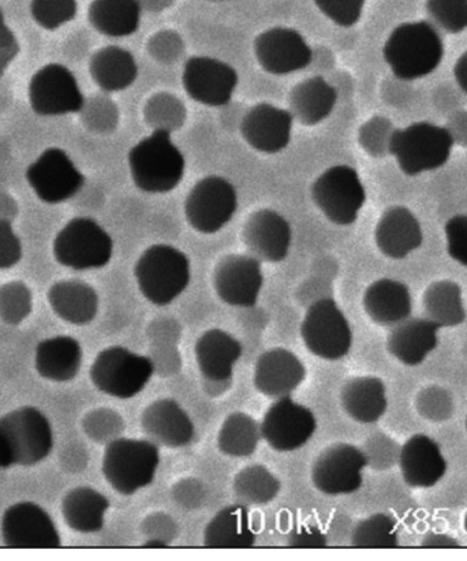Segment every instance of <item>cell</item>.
<instances>
[{
  "label": "cell",
  "instance_id": "cell-1",
  "mask_svg": "<svg viewBox=\"0 0 467 561\" xmlns=\"http://www.w3.org/2000/svg\"><path fill=\"white\" fill-rule=\"evenodd\" d=\"M54 448L53 426L41 410L25 405L0 419V469L31 468Z\"/></svg>",
  "mask_w": 467,
  "mask_h": 561
},
{
  "label": "cell",
  "instance_id": "cell-2",
  "mask_svg": "<svg viewBox=\"0 0 467 561\" xmlns=\"http://www.w3.org/2000/svg\"><path fill=\"white\" fill-rule=\"evenodd\" d=\"M383 55L398 79L413 81L430 76L438 68L444 44L430 22H406L389 35Z\"/></svg>",
  "mask_w": 467,
  "mask_h": 561
},
{
  "label": "cell",
  "instance_id": "cell-3",
  "mask_svg": "<svg viewBox=\"0 0 467 561\" xmlns=\"http://www.w3.org/2000/svg\"><path fill=\"white\" fill-rule=\"evenodd\" d=\"M129 165L133 182L147 193L174 191L185 174V158L167 129L155 130L133 147Z\"/></svg>",
  "mask_w": 467,
  "mask_h": 561
},
{
  "label": "cell",
  "instance_id": "cell-4",
  "mask_svg": "<svg viewBox=\"0 0 467 561\" xmlns=\"http://www.w3.org/2000/svg\"><path fill=\"white\" fill-rule=\"evenodd\" d=\"M453 147L454 137L446 127L417 122L394 131L389 154L397 159L403 174L417 176L446 164Z\"/></svg>",
  "mask_w": 467,
  "mask_h": 561
},
{
  "label": "cell",
  "instance_id": "cell-5",
  "mask_svg": "<svg viewBox=\"0 0 467 561\" xmlns=\"http://www.w3.org/2000/svg\"><path fill=\"white\" fill-rule=\"evenodd\" d=\"M144 297L158 307L174 301L191 283V263L185 253L170 244H153L143 253L135 268Z\"/></svg>",
  "mask_w": 467,
  "mask_h": 561
},
{
  "label": "cell",
  "instance_id": "cell-6",
  "mask_svg": "<svg viewBox=\"0 0 467 561\" xmlns=\"http://www.w3.org/2000/svg\"><path fill=\"white\" fill-rule=\"evenodd\" d=\"M159 462L153 442L118 437L105 448L103 474L116 492L130 496L153 481Z\"/></svg>",
  "mask_w": 467,
  "mask_h": 561
},
{
  "label": "cell",
  "instance_id": "cell-7",
  "mask_svg": "<svg viewBox=\"0 0 467 561\" xmlns=\"http://www.w3.org/2000/svg\"><path fill=\"white\" fill-rule=\"evenodd\" d=\"M153 375L152 360L125 347L103 350L94 359L91 379L105 396L130 399L148 386Z\"/></svg>",
  "mask_w": 467,
  "mask_h": 561
},
{
  "label": "cell",
  "instance_id": "cell-8",
  "mask_svg": "<svg viewBox=\"0 0 467 561\" xmlns=\"http://www.w3.org/2000/svg\"><path fill=\"white\" fill-rule=\"evenodd\" d=\"M113 238L98 221L89 218L70 220L54 242L58 263L76 271L103 268L113 257Z\"/></svg>",
  "mask_w": 467,
  "mask_h": 561
},
{
  "label": "cell",
  "instance_id": "cell-9",
  "mask_svg": "<svg viewBox=\"0 0 467 561\" xmlns=\"http://www.w3.org/2000/svg\"><path fill=\"white\" fill-rule=\"evenodd\" d=\"M311 197L328 220L349 226L357 220L366 192L357 171L349 165H335L317 178Z\"/></svg>",
  "mask_w": 467,
  "mask_h": 561
},
{
  "label": "cell",
  "instance_id": "cell-10",
  "mask_svg": "<svg viewBox=\"0 0 467 561\" xmlns=\"http://www.w3.org/2000/svg\"><path fill=\"white\" fill-rule=\"evenodd\" d=\"M301 332L309 352L322 359H341L352 348L353 335L349 321L331 298L310 305Z\"/></svg>",
  "mask_w": 467,
  "mask_h": 561
},
{
  "label": "cell",
  "instance_id": "cell-11",
  "mask_svg": "<svg viewBox=\"0 0 467 561\" xmlns=\"http://www.w3.org/2000/svg\"><path fill=\"white\" fill-rule=\"evenodd\" d=\"M238 207L236 187L225 178L207 176L187 194V224L203 234H215L229 224Z\"/></svg>",
  "mask_w": 467,
  "mask_h": 561
},
{
  "label": "cell",
  "instance_id": "cell-12",
  "mask_svg": "<svg viewBox=\"0 0 467 561\" xmlns=\"http://www.w3.org/2000/svg\"><path fill=\"white\" fill-rule=\"evenodd\" d=\"M4 546L11 549H57L62 547L52 516L41 505L21 502L5 510L2 519Z\"/></svg>",
  "mask_w": 467,
  "mask_h": 561
},
{
  "label": "cell",
  "instance_id": "cell-13",
  "mask_svg": "<svg viewBox=\"0 0 467 561\" xmlns=\"http://www.w3.org/2000/svg\"><path fill=\"white\" fill-rule=\"evenodd\" d=\"M33 111L43 116L80 113L86 104L76 77L66 66H44L30 82Z\"/></svg>",
  "mask_w": 467,
  "mask_h": 561
},
{
  "label": "cell",
  "instance_id": "cell-14",
  "mask_svg": "<svg viewBox=\"0 0 467 561\" xmlns=\"http://www.w3.org/2000/svg\"><path fill=\"white\" fill-rule=\"evenodd\" d=\"M33 192L44 203L68 202L81 191L86 178L78 171L73 160L59 148H49L30 165L26 172Z\"/></svg>",
  "mask_w": 467,
  "mask_h": 561
},
{
  "label": "cell",
  "instance_id": "cell-15",
  "mask_svg": "<svg viewBox=\"0 0 467 561\" xmlns=\"http://www.w3.org/2000/svg\"><path fill=\"white\" fill-rule=\"evenodd\" d=\"M368 459L360 448L335 444L319 455L311 471V480L320 492L338 496L357 492L363 485V471Z\"/></svg>",
  "mask_w": 467,
  "mask_h": 561
},
{
  "label": "cell",
  "instance_id": "cell-16",
  "mask_svg": "<svg viewBox=\"0 0 467 561\" xmlns=\"http://www.w3.org/2000/svg\"><path fill=\"white\" fill-rule=\"evenodd\" d=\"M261 436L276 451H296L307 444L316 431L314 413L291 397L277 399L261 422Z\"/></svg>",
  "mask_w": 467,
  "mask_h": 561
},
{
  "label": "cell",
  "instance_id": "cell-17",
  "mask_svg": "<svg viewBox=\"0 0 467 561\" xmlns=\"http://www.w3.org/2000/svg\"><path fill=\"white\" fill-rule=\"evenodd\" d=\"M182 80L189 96L209 107H224L229 104L238 85L236 69L209 57L189 59Z\"/></svg>",
  "mask_w": 467,
  "mask_h": 561
},
{
  "label": "cell",
  "instance_id": "cell-18",
  "mask_svg": "<svg viewBox=\"0 0 467 561\" xmlns=\"http://www.w3.org/2000/svg\"><path fill=\"white\" fill-rule=\"evenodd\" d=\"M255 59L266 73L286 76L303 70L314 59L307 41L292 27H271L254 41Z\"/></svg>",
  "mask_w": 467,
  "mask_h": 561
},
{
  "label": "cell",
  "instance_id": "cell-19",
  "mask_svg": "<svg viewBox=\"0 0 467 561\" xmlns=\"http://www.w3.org/2000/svg\"><path fill=\"white\" fill-rule=\"evenodd\" d=\"M264 276L253 255L230 254L219 261L214 274L215 290L231 307L252 308L258 302Z\"/></svg>",
  "mask_w": 467,
  "mask_h": 561
},
{
  "label": "cell",
  "instance_id": "cell-20",
  "mask_svg": "<svg viewBox=\"0 0 467 561\" xmlns=\"http://www.w3.org/2000/svg\"><path fill=\"white\" fill-rule=\"evenodd\" d=\"M292 226L272 209H260L249 216L242 241L253 257L266 263H281L292 244Z\"/></svg>",
  "mask_w": 467,
  "mask_h": 561
},
{
  "label": "cell",
  "instance_id": "cell-21",
  "mask_svg": "<svg viewBox=\"0 0 467 561\" xmlns=\"http://www.w3.org/2000/svg\"><path fill=\"white\" fill-rule=\"evenodd\" d=\"M293 121L291 111L260 103L244 115L241 124L242 137L255 151L280 153L292 141Z\"/></svg>",
  "mask_w": 467,
  "mask_h": 561
},
{
  "label": "cell",
  "instance_id": "cell-22",
  "mask_svg": "<svg viewBox=\"0 0 467 561\" xmlns=\"http://www.w3.org/2000/svg\"><path fill=\"white\" fill-rule=\"evenodd\" d=\"M307 375L301 359L285 348H272L258 359L254 386L270 398L291 397Z\"/></svg>",
  "mask_w": 467,
  "mask_h": 561
},
{
  "label": "cell",
  "instance_id": "cell-23",
  "mask_svg": "<svg viewBox=\"0 0 467 561\" xmlns=\"http://www.w3.org/2000/svg\"><path fill=\"white\" fill-rule=\"evenodd\" d=\"M398 462L406 483L417 489L435 486L447 471L441 448L425 435L410 437L400 448Z\"/></svg>",
  "mask_w": 467,
  "mask_h": 561
},
{
  "label": "cell",
  "instance_id": "cell-24",
  "mask_svg": "<svg viewBox=\"0 0 467 561\" xmlns=\"http://www.w3.org/2000/svg\"><path fill=\"white\" fill-rule=\"evenodd\" d=\"M143 432L155 444L170 448L187 446L194 437V426L186 411L171 399H161L144 410Z\"/></svg>",
  "mask_w": 467,
  "mask_h": 561
},
{
  "label": "cell",
  "instance_id": "cell-25",
  "mask_svg": "<svg viewBox=\"0 0 467 561\" xmlns=\"http://www.w3.org/2000/svg\"><path fill=\"white\" fill-rule=\"evenodd\" d=\"M375 238L380 252L394 260L408 257L424 241L419 219L405 207H391L383 214Z\"/></svg>",
  "mask_w": 467,
  "mask_h": 561
},
{
  "label": "cell",
  "instance_id": "cell-26",
  "mask_svg": "<svg viewBox=\"0 0 467 561\" xmlns=\"http://www.w3.org/2000/svg\"><path fill=\"white\" fill-rule=\"evenodd\" d=\"M437 330L431 320L406 319L389 332L388 352L405 365H420L437 347Z\"/></svg>",
  "mask_w": 467,
  "mask_h": 561
},
{
  "label": "cell",
  "instance_id": "cell-27",
  "mask_svg": "<svg viewBox=\"0 0 467 561\" xmlns=\"http://www.w3.org/2000/svg\"><path fill=\"white\" fill-rule=\"evenodd\" d=\"M241 355V344L221 330L205 332L196 344L198 369L205 379L213 382H229Z\"/></svg>",
  "mask_w": 467,
  "mask_h": 561
},
{
  "label": "cell",
  "instance_id": "cell-28",
  "mask_svg": "<svg viewBox=\"0 0 467 561\" xmlns=\"http://www.w3.org/2000/svg\"><path fill=\"white\" fill-rule=\"evenodd\" d=\"M364 308L369 319L380 327L392 328L410 318L411 296L402 282L381 279L368 287Z\"/></svg>",
  "mask_w": 467,
  "mask_h": 561
},
{
  "label": "cell",
  "instance_id": "cell-29",
  "mask_svg": "<svg viewBox=\"0 0 467 561\" xmlns=\"http://www.w3.org/2000/svg\"><path fill=\"white\" fill-rule=\"evenodd\" d=\"M82 365V347L71 336L49 337L36 348V370L44 379L68 382Z\"/></svg>",
  "mask_w": 467,
  "mask_h": 561
},
{
  "label": "cell",
  "instance_id": "cell-30",
  "mask_svg": "<svg viewBox=\"0 0 467 561\" xmlns=\"http://www.w3.org/2000/svg\"><path fill=\"white\" fill-rule=\"evenodd\" d=\"M48 302L60 319L75 325H86L96 318L98 293L81 280L58 282L49 288Z\"/></svg>",
  "mask_w": 467,
  "mask_h": 561
},
{
  "label": "cell",
  "instance_id": "cell-31",
  "mask_svg": "<svg viewBox=\"0 0 467 561\" xmlns=\"http://www.w3.org/2000/svg\"><path fill=\"white\" fill-rule=\"evenodd\" d=\"M337 100V89L321 77L299 82L288 96L293 118L304 126H315L326 121L335 108Z\"/></svg>",
  "mask_w": 467,
  "mask_h": 561
},
{
  "label": "cell",
  "instance_id": "cell-32",
  "mask_svg": "<svg viewBox=\"0 0 467 561\" xmlns=\"http://www.w3.org/2000/svg\"><path fill=\"white\" fill-rule=\"evenodd\" d=\"M341 401L353 420L361 424H375L387 410L385 382L376 377H357L343 387Z\"/></svg>",
  "mask_w": 467,
  "mask_h": 561
},
{
  "label": "cell",
  "instance_id": "cell-33",
  "mask_svg": "<svg viewBox=\"0 0 467 561\" xmlns=\"http://www.w3.org/2000/svg\"><path fill=\"white\" fill-rule=\"evenodd\" d=\"M89 70L104 92H121L135 83L138 69L135 57L125 48L109 46L94 53Z\"/></svg>",
  "mask_w": 467,
  "mask_h": 561
},
{
  "label": "cell",
  "instance_id": "cell-34",
  "mask_svg": "<svg viewBox=\"0 0 467 561\" xmlns=\"http://www.w3.org/2000/svg\"><path fill=\"white\" fill-rule=\"evenodd\" d=\"M255 535L249 511L243 505L221 510L205 530V547L214 549L252 548Z\"/></svg>",
  "mask_w": 467,
  "mask_h": 561
},
{
  "label": "cell",
  "instance_id": "cell-35",
  "mask_svg": "<svg viewBox=\"0 0 467 561\" xmlns=\"http://www.w3.org/2000/svg\"><path fill=\"white\" fill-rule=\"evenodd\" d=\"M89 22L109 37H127L138 31L141 21L140 0H93Z\"/></svg>",
  "mask_w": 467,
  "mask_h": 561
},
{
  "label": "cell",
  "instance_id": "cell-36",
  "mask_svg": "<svg viewBox=\"0 0 467 561\" xmlns=\"http://www.w3.org/2000/svg\"><path fill=\"white\" fill-rule=\"evenodd\" d=\"M109 500L92 488H76L66 494L62 514L71 530L91 535L103 529Z\"/></svg>",
  "mask_w": 467,
  "mask_h": 561
},
{
  "label": "cell",
  "instance_id": "cell-37",
  "mask_svg": "<svg viewBox=\"0 0 467 561\" xmlns=\"http://www.w3.org/2000/svg\"><path fill=\"white\" fill-rule=\"evenodd\" d=\"M422 305L426 319L438 328L457 327L466 319L463 290L453 280L432 283L422 297Z\"/></svg>",
  "mask_w": 467,
  "mask_h": 561
},
{
  "label": "cell",
  "instance_id": "cell-38",
  "mask_svg": "<svg viewBox=\"0 0 467 561\" xmlns=\"http://www.w3.org/2000/svg\"><path fill=\"white\" fill-rule=\"evenodd\" d=\"M261 426L252 416L236 413L227 416L219 432L220 451L229 457L243 458L258 449Z\"/></svg>",
  "mask_w": 467,
  "mask_h": 561
},
{
  "label": "cell",
  "instance_id": "cell-39",
  "mask_svg": "<svg viewBox=\"0 0 467 561\" xmlns=\"http://www.w3.org/2000/svg\"><path fill=\"white\" fill-rule=\"evenodd\" d=\"M281 482L263 466L243 469L234 481V491L248 504H269L280 493Z\"/></svg>",
  "mask_w": 467,
  "mask_h": 561
},
{
  "label": "cell",
  "instance_id": "cell-40",
  "mask_svg": "<svg viewBox=\"0 0 467 561\" xmlns=\"http://www.w3.org/2000/svg\"><path fill=\"white\" fill-rule=\"evenodd\" d=\"M352 542L354 548L363 549L397 548V522L387 514L371 516L355 527Z\"/></svg>",
  "mask_w": 467,
  "mask_h": 561
},
{
  "label": "cell",
  "instance_id": "cell-41",
  "mask_svg": "<svg viewBox=\"0 0 467 561\" xmlns=\"http://www.w3.org/2000/svg\"><path fill=\"white\" fill-rule=\"evenodd\" d=\"M32 308V291L25 283L10 282L0 287V320L5 324H21L30 318Z\"/></svg>",
  "mask_w": 467,
  "mask_h": 561
},
{
  "label": "cell",
  "instance_id": "cell-42",
  "mask_svg": "<svg viewBox=\"0 0 467 561\" xmlns=\"http://www.w3.org/2000/svg\"><path fill=\"white\" fill-rule=\"evenodd\" d=\"M77 0H32L31 13L33 20L47 31L73 21L77 15Z\"/></svg>",
  "mask_w": 467,
  "mask_h": 561
},
{
  "label": "cell",
  "instance_id": "cell-43",
  "mask_svg": "<svg viewBox=\"0 0 467 561\" xmlns=\"http://www.w3.org/2000/svg\"><path fill=\"white\" fill-rule=\"evenodd\" d=\"M426 11L438 26L453 35L467 30V0H426Z\"/></svg>",
  "mask_w": 467,
  "mask_h": 561
},
{
  "label": "cell",
  "instance_id": "cell-44",
  "mask_svg": "<svg viewBox=\"0 0 467 561\" xmlns=\"http://www.w3.org/2000/svg\"><path fill=\"white\" fill-rule=\"evenodd\" d=\"M415 408L422 419L433 422L446 421L453 415V397L444 388L426 387L417 397Z\"/></svg>",
  "mask_w": 467,
  "mask_h": 561
},
{
  "label": "cell",
  "instance_id": "cell-45",
  "mask_svg": "<svg viewBox=\"0 0 467 561\" xmlns=\"http://www.w3.org/2000/svg\"><path fill=\"white\" fill-rule=\"evenodd\" d=\"M391 122L383 116H375L361 127L360 144L366 152L374 158L385 157L389 153V141L394 135Z\"/></svg>",
  "mask_w": 467,
  "mask_h": 561
},
{
  "label": "cell",
  "instance_id": "cell-46",
  "mask_svg": "<svg viewBox=\"0 0 467 561\" xmlns=\"http://www.w3.org/2000/svg\"><path fill=\"white\" fill-rule=\"evenodd\" d=\"M121 416L111 410H96L83 420V431L98 443L113 442L124 431Z\"/></svg>",
  "mask_w": 467,
  "mask_h": 561
},
{
  "label": "cell",
  "instance_id": "cell-47",
  "mask_svg": "<svg viewBox=\"0 0 467 561\" xmlns=\"http://www.w3.org/2000/svg\"><path fill=\"white\" fill-rule=\"evenodd\" d=\"M315 3L337 25L350 27L361 20L366 0H315Z\"/></svg>",
  "mask_w": 467,
  "mask_h": 561
},
{
  "label": "cell",
  "instance_id": "cell-48",
  "mask_svg": "<svg viewBox=\"0 0 467 561\" xmlns=\"http://www.w3.org/2000/svg\"><path fill=\"white\" fill-rule=\"evenodd\" d=\"M400 448L398 444L385 435H377L371 438L366 448L368 465L376 469L385 470L391 468L399 460Z\"/></svg>",
  "mask_w": 467,
  "mask_h": 561
},
{
  "label": "cell",
  "instance_id": "cell-49",
  "mask_svg": "<svg viewBox=\"0 0 467 561\" xmlns=\"http://www.w3.org/2000/svg\"><path fill=\"white\" fill-rule=\"evenodd\" d=\"M447 238V250L452 259L467 266V215H457L444 227Z\"/></svg>",
  "mask_w": 467,
  "mask_h": 561
},
{
  "label": "cell",
  "instance_id": "cell-50",
  "mask_svg": "<svg viewBox=\"0 0 467 561\" xmlns=\"http://www.w3.org/2000/svg\"><path fill=\"white\" fill-rule=\"evenodd\" d=\"M22 259V244L10 220L0 219V270L13 268Z\"/></svg>",
  "mask_w": 467,
  "mask_h": 561
},
{
  "label": "cell",
  "instance_id": "cell-51",
  "mask_svg": "<svg viewBox=\"0 0 467 561\" xmlns=\"http://www.w3.org/2000/svg\"><path fill=\"white\" fill-rule=\"evenodd\" d=\"M292 548H324L326 538L316 529H303L294 535L291 541Z\"/></svg>",
  "mask_w": 467,
  "mask_h": 561
},
{
  "label": "cell",
  "instance_id": "cell-52",
  "mask_svg": "<svg viewBox=\"0 0 467 561\" xmlns=\"http://www.w3.org/2000/svg\"><path fill=\"white\" fill-rule=\"evenodd\" d=\"M19 53V43H15L10 47H0V77L4 75V71L8 70L9 65L13 62Z\"/></svg>",
  "mask_w": 467,
  "mask_h": 561
},
{
  "label": "cell",
  "instance_id": "cell-53",
  "mask_svg": "<svg viewBox=\"0 0 467 561\" xmlns=\"http://www.w3.org/2000/svg\"><path fill=\"white\" fill-rule=\"evenodd\" d=\"M424 548H459V543L453 538L443 535H432L422 542Z\"/></svg>",
  "mask_w": 467,
  "mask_h": 561
},
{
  "label": "cell",
  "instance_id": "cell-54",
  "mask_svg": "<svg viewBox=\"0 0 467 561\" xmlns=\"http://www.w3.org/2000/svg\"><path fill=\"white\" fill-rule=\"evenodd\" d=\"M454 76L460 89L467 93V51L460 55L457 64H455Z\"/></svg>",
  "mask_w": 467,
  "mask_h": 561
},
{
  "label": "cell",
  "instance_id": "cell-55",
  "mask_svg": "<svg viewBox=\"0 0 467 561\" xmlns=\"http://www.w3.org/2000/svg\"><path fill=\"white\" fill-rule=\"evenodd\" d=\"M15 43L19 42H16L13 31L5 25L4 15L2 10H0V47H10Z\"/></svg>",
  "mask_w": 467,
  "mask_h": 561
},
{
  "label": "cell",
  "instance_id": "cell-56",
  "mask_svg": "<svg viewBox=\"0 0 467 561\" xmlns=\"http://www.w3.org/2000/svg\"><path fill=\"white\" fill-rule=\"evenodd\" d=\"M465 530L467 533V513H466V516H465Z\"/></svg>",
  "mask_w": 467,
  "mask_h": 561
},
{
  "label": "cell",
  "instance_id": "cell-57",
  "mask_svg": "<svg viewBox=\"0 0 467 561\" xmlns=\"http://www.w3.org/2000/svg\"><path fill=\"white\" fill-rule=\"evenodd\" d=\"M466 427H467V420H466Z\"/></svg>",
  "mask_w": 467,
  "mask_h": 561
},
{
  "label": "cell",
  "instance_id": "cell-58",
  "mask_svg": "<svg viewBox=\"0 0 467 561\" xmlns=\"http://www.w3.org/2000/svg\"><path fill=\"white\" fill-rule=\"evenodd\" d=\"M216 2H219V0H216Z\"/></svg>",
  "mask_w": 467,
  "mask_h": 561
}]
</instances>
